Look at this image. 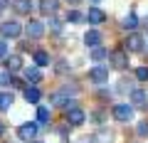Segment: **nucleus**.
<instances>
[{"mask_svg": "<svg viewBox=\"0 0 148 143\" xmlns=\"http://www.w3.org/2000/svg\"><path fill=\"white\" fill-rule=\"evenodd\" d=\"M22 32V25L17 20H5L3 25H0V35H3V40H17Z\"/></svg>", "mask_w": 148, "mask_h": 143, "instance_id": "obj_1", "label": "nucleus"}, {"mask_svg": "<svg viewBox=\"0 0 148 143\" xmlns=\"http://www.w3.org/2000/svg\"><path fill=\"white\" fill-rule=\"evenodd\" d=\"M40 136V123L37 121H30V123H22L20 128H17V138H20V141H35V138Z\"/></svg>", "mask_w": 148, "mask_h": 143, "instance_id": "obj_2", "label": "nucleus"}, {"mask_svg": "<svg viewBox=\"0 0 148 143\" xmlns=\"http://www.w3.org/2000/svg\"><path fill=\"white\" fill-rule=\"evenodd\" d=\"M111 116L116 118V121H121V123H128L133 118V106L131 104H116L111 109Z\"/></svg>", "mask_w": 148, "mask_h": 143, "instance_id": "obj_3", "label": "nucleus"}, {"mask_svg": "<svg viewBox=\"0 0 148 143\" xmlns=\"http://www.w3.org/2000/svg\"><path fill=\"white\" fill-rule=\"evenodd\" d=\"M109 57H111V67L116 72L128 69V52L126 49H114V52H109Z\"/></svg>", "mask_w": 148, "mask_h": 143, "instance_id": "obj_4", "label": "nucleus"}, {"mask_svg": "<svg viewBox=\"0 0 148 143\" xmlns=\"http://www.w3.org/2000/svg\"><path fill=\"white\" fill-rule=\"evenodd\" d=\"M45 32H47V27H45V22L42 20H30L25 25V35L30 40H40V37H45Z\"/></svg>", "mask_w": 148, "mask_h": 143, "instance_id": "obj_5", "label": "nucleus"}, {"mask_svg": "<svg viewBox=\"0 0 148 143\" xmlns=\"http://www.w3.org/2000/svg\"><path fill=\"white\" fill-rule=\"evenodd\" d=\"M64 118H67L69 126H82V123L86 121V114L82 111L79 106H67V114H64Z\"/></svg>", "mask_w": 148, "mask_h": 143, "instance_id": "obj_6", "label": "nucleus"}, {"mask_svg": "<svg viewBox=\"0 0 148 143\" xmlns=\"http://www.w3.org/2000/svg\"><path fill=\"white\" fill-rule=\"evenodd\" d=\"M143 49H146V42H143V37L138 35V32H131L126 37V52H133V54H141Z\"/></svg>", "mask_w": 148, "mask_h": 143, "instance_id": "obj_7", "label": "nucleus"}, {"mask_svg": "<svg viewBox=\"0 0 148 143\" xmlns=\"http://www.w3.org/2000/svg\"><path fill=\"white\" fill-rule=\"evenodd\" d=\"M89 79L94 81V84H104V81H109V69L101 67V64H96V67L89 69Z\"/></svg>", "mask_w": 148, "mask_h": 143, "instance_id": "obj_8", "label": "nucleus"}, {"mask_svg": "<svg viewBox=\"0 0 148 143\" xmlns=\"http://www.w3.org/2000/svg\"><path fill=\"white\" fill-rule=\"evenodd\" d=\"M3 62H5V69L10 72V74H15V72H22V57H20V54H8Z\"/></svg>", "mask_w": 148, "mask_h": 143, "instance_id": "obj_9", "label": "nucleus"}, {"mask_svg": "<svg viewBox=\"0 0 148 143\" xmlns=\"http://www.w3.org/2000/svg\"><path fill=\"white\" fill-rule=\"evenodd\" d=\"M40 12L52 17L54 12H59V0H40Z\"/></svg>", "mask_w": 148, "mask_h": 143, "instance_id": "obj_10", "label": "nucleus"}, {"mask_svg": "<svg viewBox=\"0 0 148 143\" xmlns=\"http://www.w3.org/2000/svg\"><path fill=\"white\" fill-rule=\"evenodd\" d=\"M84 20H89L91 25H101V22L106 20V12L101 10V8H89V12L84 15Z\"/></svg>", "mask_w": 148, "mask_h": 143, "instance_id": "obj_11", "label": "nucleus"}, {"mask_svg": "<svg viewBox=\"0 0 148 143\" xmlns=\"http://www.w3.org/2000/svg\"><path fill=\"white\" fill-rule=\"evenodd\" d=\"M22 96H25L27 104H40V99H42V91L37 89V86H25V89H22Z\"/></svg>", "mask_w": 148, "mask_h": 143, "instance_id": "obj_12", "label": "nucleus"}, {"mask_svg": "<svg viewBox=\"0 0 148 143\" xmlns=\"http://www.w3.org/2000/svg\"><path fill=\"white\" fill-rule=\"evenodd\" d=\"M91 141L94 143H111L114 141V131H111V128H99V131H94Z\"/></svg>", "mask_w": 148, "mask_h": 143, "instance_id": "obj_13", "label": "nucleus"}, {"mask_svg": "<svg viewBox=\"0 0 148 143\" xmlns=\"http://www.w3.org/2000/svg\"><path fill=\"white\" fill-rule=\"evenodd\" d=\"M12 10L17 15H30L32 12V0H12Z\"/></svg>", "mask_w": 148, "mask_h": 143, "instance_id": "obj_14", "label": "nucleus"}, {"mask_svg": "<svg viewBox=\"0 0 148 143\" xmlns=\"http://www.w3.org/2000/svg\"><path fill=\"white\" fill-rule=\"evenodd\" d=\"M148 104V94L143 89H131V106H146Z\"/></svg>", "mask_w": 148, "mask_h": 143, "instance_id": "obj_15", "label": "nucleus"}, {"mask_svg": "<svg viewBox=\"0 0 148 143\" xmlns=\"http://www.w3.org/2000/svg\"><path fill=\"white\" fill-rule=\"evenodd\" d=\"M49 104H52V106H64V109H67V106H69V94H67V91H57V94H52V96H49Z\"/></svg>", "mask_w": 148, "mask_h": 143, "instance_id": "obj_16", "label": "nucleus"}, {"mask_svg": "<svg viewBox=\"0 0 148 143\" xmlns=\"http://www.w3.org/2000/svg\"><path fill=\"white\" fill-rule=\"evenodd\" d=\"M101 40H104V37H101L99 30H89L84 35V44H86V47H96V44H101Z\"/></svg>", "mask_w": 148, "mask_h": 143, "instance_id": "obj_17", "label": "nucleus"}, {"mask_svg": "<svg viewBox=\"0 0 148 143\" xmlns=\"http://www.w3.org/2000/svg\"><path fill=\"white\" fill-rule=\"evenodd\" d=\"M22 74H25V79L30 81V84H40V81H42V72H40V67H30V69H25Z\"/></svg>", "mask_w": 148, "mask_h": 143, "instance_id": "obj_18", "label": "nucleus"}, {"mask_svg": "<svg viewBox=\"0 0 148 143\" xmlns=\"http://www.w3.org/2000/svg\"><path fill=\"white\" fill-rule=\"evenodd\" d=\"M12 101H15L12 91H0V111H10Z\"/></svg>", "mask_w": 148, "mask_h": 143, "instance_id": "obj_19", "label": "nucleus"}, {"mask_svg": "<svg viewBox=\"0 0 148 143\" xmlns=\"http://www.w3.org/2000/svg\"><path fill=\"white\" fill-rule=\"evenodd\" d=\"M89 57L94 59V62H104V59L109 57V49H104V47H101V44H96V47H91Z\"/></svg>", "mask_w": 148, "mask_h": 143, "instance_id": "obj_20", "label": "nucleus"}, {"mask_svg": "<svg viewBox=\"0 0 148 143\" xmlns=\"http://www.w3.org/2000/svg\"><path fill=\"white\" fill-rule=\"evenodd\" d=\"M32 57H35V64H37V67H47V64H49V54L45 52V49H35Z\"/></svg>", "mask_w": 148, "mask_h": 143, "instance_id": "obj_21", "label": "nucleus"}, {"mask_svg": "<svg viewBox=\"0 0 148 143\" xmlns=\"http://www.w3.org/2000/svg\"><path fill=\"white\" fill-rule=\"evenodd\" d=\"M49 118H52L49 109H47V106H40V109H37V123H42V126H47V123H49Z\"/></svg>", "mask_w": 148, "mask_h": 143, "instance_id": "obj_22", "label": "nucleus"}, {"mask_svg": "<svg viewBox=\"0 0 148 143\" xmlns=\"http://www.w3.org/2000/svg\"><path fill=\"white\" fill-rule=\"evenodd\" d=\"M116 89H119V94H131V79H126V77H123V79H119V84H116Z\"/></svg>", "mask_w": 148, "mask_h": 143, "instance_id": "obj_23", "label": "nucleus"}, {"mask_svg": "<svg viewBox=\"0 0 148 143\" xmlns=\"http://www.w3.org/2000/svg\"><path fill=\"white\" fill-rule=\"evenodd\" d=\"M121 25H123V27H126V30H133V27H136V25H138V17H136V15H133V12H128V15H126V17H123V20H121Z\"/></svg>", "mask_w": 148, "mask_h": 143, "instance_id": "obj_24", "label": "nucleus"}, {"mask_svg": "<svg viewBox=\"0 0 148 143\" xmlns=\"http://www.w3.org/2000/svg\"><path fill=\"white\" fill-rule=\"evenodd\" d=\"M67 22H84V12L69 10V12H67Z\"/></svg>", "mask_w": 148, "mask_h": 143, "instance_id": "obj_25", "label": "nucleus"}, {"mask_svg": "<svg viewBox=\"0 0 148 143\" xmlns=\"http://www.w3.org/2000/svg\"><path fill=\"white\" fill-rule=\"evenodd\" d=\"M49 30H52L54 35H62V22H59L57 17H54V15L49 17Z\"/></svg>", "mask_w": 148, "mask_h": 143, "instance_id": "obj_26", "label": "nucleus"}, {"mask_svg": "<svg viewBox=\"0 0 148 143\" xmlns=\"http://www.w3.org/2000/svg\"><path fill=\"white\" fill-rule=\"evenodd\" d=\"M136 133H138L141 138H146V136H148V121H141V123H138V126H136Z\"/></svg>", "mask_w": 148, "mask_h": 143, "instance_id": "obj_27", "label": "nucleus"}, {"mask_svg": "<svg viewBox=\"0 0 148 143\" xmlns=\"http://www.w3.org/2000/svg\"><path fill=\"white\" fill-rule=\"evenodd\" d=\"M136 79L138 81H146L148 79V67H138L136 69Z\"/></svg>", "mask_w": 148, "mask_h": 143, "instance_id": "obj_28", "label": "nucleus"}, {"mask_svg": "<svg viewBox=\"0 0 148 143\" xmlns=\"http://www.w3.org/2000/svg\"><path fill=\"white\" fill-rule=\"evenodd\" d=\"M5 57H8V42L0 40V59H5Z\"/></svg>", "mask_w": 148, "mask_h": 143, "instance_id": "obj_29", "label": "nucleus"}, {"mask_svg": "<svg viewBox=\"0 0 148 143\" xmlns=\"http://www.w3.org/2000/svg\"><path fill=\"white\" fill-rule=\"evenodd\" d=\"M12 81V74H0V84L5 86V84H10Z\"/></svg>", "mask_w": 148, "mask_h": 143, "instance_id": "obj_30", "label": "nucleus"}, {"mask_svg": "<svg viewBox=\"0 0 148 143\" xmlns=\"http://www.w3.org/2000/svg\"><path fill=\"white\" fill-rule=\"evenodd\" d=\"M64 72H67V62H57V74H64Z\"/></svg>", "mask_w": 148, "mask_h": 143, "instance_id": "obj_31", "label": "nucleus"}, {"mask_svg": "<svg viewBox=\"0 0 148 143\" xmlns=\"http://www.w3.org/2000/svg\"><path fill=\"white\" fill-rule=\"evenodd\" d=\"M104 116H106V114H101V111H99V114H94V116H91V118H94L96 123H101V121H104Z\"/></svg>", "mask_w": 148, "mask_h": 143, "instance_id": "obj_32", "label": "nucleus"}, {"mask_svg": "<svg viewBox=\"0 0 148 143\" xmlns=\"http://www.w3.org/2000/svg\"><path fill=\"white\" fill-rule=\"evenodd\" d=\"M77 143H94V141H91L89 136H84V138H79V141H77Z\"/></svg>", "mask_w": 148, "mask_h": 143, "instance_id": "obj_33", "label": "nucleus"}, {"mask_svg": "<svg viewBox=\"0 0 148 143\" xmlns=\"http://www.w3.org/2000/svg\"><path fill=\"white\" fill-rule=\"evenodd\" d=\"M3 136H5V123L0 121V138H3Z\"/></svg>", "mask_w": 148, "mask_h": 143, "instance_id": "obj_34", "label": "nucleus"}, {"mask_svg": "<svg viewBox=\"0 0 148 143\" xmlns=\"http://www.w3.org/2000/svg\"><path fill=\"white\" fill-rule=\"evenodd\" d=\"M67 3H72V5H77V3H82V0H67Z\"/></svg>", "mask_w": 148, "mask_h": 143, "instance_id": "obj_35", "label": "nucleus"}, {"mask_svg": "<svg viewBox=\"0 0 148 143\" xmlns=\"http://www.w3.org/2000/svg\"><path fill=\"white\" fill-rule=\"evenodd\" d=\"M143 25H146V27H148V17H146V22H143Z\"/></svg>", "mask_w": 148, "mask_h": 143, "instance_id": "obj_36", "label": "nucleus"}, {"mask_svg": "<svg viewBox=\"0 0 148 143\" xmlns=\"http://www.w3.org/2000/svg\"><path fill=\"white\" fill-rule=\"evenodd\" d=\"M91 3H101V0H91Z\"/></svg>", "mask_w": 148, "mask_h": 143, "instance_id": "obj_37", "label": "nucleus"}]
</instances>
